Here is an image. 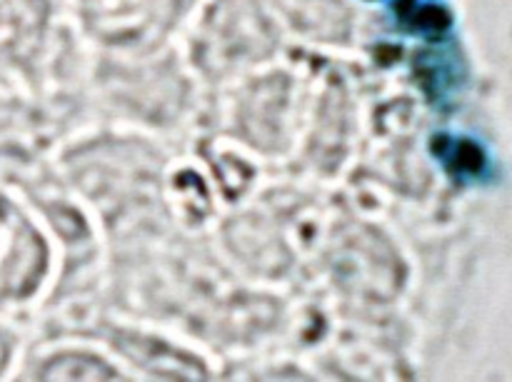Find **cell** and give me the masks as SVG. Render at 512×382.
Segmentation results:
<instances>
[{
    "label": "cell",
    "mask_w": 512,
    "mask_h": 382,
    "mask_svg": "<svg viewBox=\"0 0 512 382\" xmlns=\"http://www.w3.org/2000/svg\"><path fill=\"white\" fill-rule=\"evenodd\" d=\"M3 360H5V348H3V343H0V365H3Z\"/></svg>",
    "instance_id": "obj_1"
}]
</instances>
